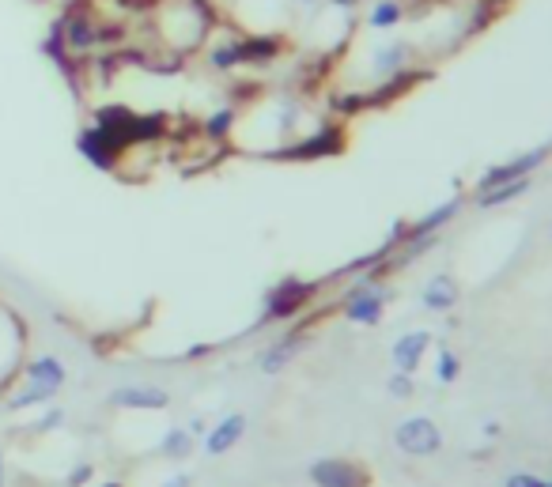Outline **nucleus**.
Wrapping results in <instances>:
<instances>
[{"mask_svg":"<svg viewBox=\"0 0 552 487\" xmlns=\"http://www.w3.org/2000/svg\"><path fill=\"white\" fill-rule=\"evenodd\" d=\"M61 386H65V363L53 359V355H42V359H35V363L27 367V374H23V389L8 401V408L19 412V408H31V404L50 401Z\"/></svg>","mask_w":552,"mask_h":487,"instance_id":"f257e3e1","label":"nucleus"},{"mask_svg":"<svg viewBox=\"0 0 552 487\" xmlns=\"http://www.w3.org/2000/svg\"><path fill=\"white\" fill-rule=\"evenodd\" d=\"M394 446L405 457H435L443 450V427L432 416H409L394 427Z\"/></svg>","mask_w":552,"mask_h":487,"instance_id":"f03ea898","label":"nucleus"},{"mask_svg":"<svg viewBox=\"0 0 552 487\" xmlns=\"http://www.w3.org/2000/svg\"><path fill=\"white\" fill-rule=\"evenodd\" d=\"M314 291H318V284H311V280H284V284H276L273 291L265 295V314H261V325L295 318V314H299V310L314 299Z\"/></svg>","mask_w":552,"mask_h":487,"instance_id":"7ed1b4c3","label":"nucleus"},{"mask_svg":"<svg viewBox=\"0 0 552 487\" xmlns=\"http://www.w3.org/2000/svg\"><path fill=\"white\" fill-rule=\"evenodd\" d=\"M314 487H371V472L348 457H318L307 469Z\"/></svg>","mask_w":552,"mask_h":487,"instance_id":"20e7f679","label":"nucleus"},{"mask_svg":"<svg viewBox=\"0 0 552 487\" xmlns=\"http://www.w3.org/2000/svg\"><path fill=\"white\" fill-rule=\"evenodd\" d=\"M549 159V144H541V148H530V152L515 155V159H507V163H496V167H488L481 174V182H477V193L481 189H496L503 182H515V178H534V170L541 167Z\"/></svg>","mask_w":552,"mask_h":487,"instance_id":"39448f33","label":"nucleus"},{"mask_svg":"<svg viewBox=\"0 0 552 487\" xmlns=\"http://www.w3.org/2000/svg\"><path fill=\"white\" fill-rule=\"evenodd\" d=\"M341 152H345V133L337 125H326V129L311 133L307 140L292 144V148L273 152V159H329V155H341Z\"/></svg>","mask_w":552,"mask_h":487,"instance_id":"423d86ee","label":"nucleus"},{"mask_svg":"<svg viewBox=\"0 0 552 487\" xmlns=\"http://www.w3.org/2000/svg\"><path fill=\"white\" fill-rule=\"evenodd\" d=\"M413 57H416V46L413 42H405V38L382 42L379 50L371 53V72L386 84V80H394V76H401V72H409Z\"/></svg>","mask_w":552,"mask_h":487,"instance_id":"0eeeda50","label":"nucleus"},{"mask_svg":"<svg viewBox=\"0 0 552 487\" xmlns=\"http://www.w3.org/2000/svg\"><path fill=\"white\" fill-rule=\"evenodd\" d=\"M76 148H80V155H84L91 167H99V170L118 167L121 148L110 140V136H106V129H99V125H87L84 133L76 136Z\"/></svg>","mask_w":552,"mask_h":487,"instance_id":"6e6552de","label":"nucleus"},{"mask_svg":"<svg viewBox=\"0 0 552 487\" xmlns=\"http://www.w3.org/2000/svg\"><path fill=\"white\" fill-rule=\"evenodd\" d=\"M432 348V333L428 329H413V333H401L394 340V348H390V359H394V367L401 374H416L420 363H424V355Z\"/></svg>","mask_w":552,"mask_h":487,"instance_id":"1a4fd4ad","label":"nucleus"},{"mask_svg":"<svg viewBox=\"0 0 552 487\" xmlns=\"http://www.w3.org/2000/svg\"><path fill=\"white\" fill-rule=\"evenodd\" d=\"M386 314V295H379L375 287H356L345 303V318L352 325H379Z\"/></svg>","mask_w":552,"mask_h":487,"instance_id":"9d476101","label":"nucleus"},{"mask_svg":"<svg viewBox=\"0 0 552 487\" xmlns=\"http://www.w3.org/2000/svg\"><path fill=\"white\" fill-rule=\"evenodd\" d=\"M458 299H462V287H458V280L447 276V272L432 276V280L424 284V291H420V303L428 306L432 314H447V310H454Z\"/></svg>","mask_w":552,"mask_h":487,"instance_id":"9b49d317","label":"nucleus"},{"mask_svg":"<svg viewBox=\"0 0 552 487\" xmlns=\"http://www.w3.org/2000/svg\"><path fill=\"white\" fill-rule=\"evenodd\" d=\"M242 435H246V416H242V412H231V416H224V420L205 435V454L220 457V454H227V450H235L242 442Z\"/></svg>","mask_w":552,"mask_h":487,"instance_id":"f8f14e48","label":"nucleus"},{"mask_svg":"<svg viewBox=\"0 0 552 487\" xmlns=\"http://www.w3.org/2000/svg\"><path fill=\"white\" fill-rule=\"evenodd\" d=\"M110 404L114 408H144V412H152V408H167L171 393L156 386H121L110 393Z\"/></svg>","mask_w":552,"mask_h":487,"instance_id":"ddd939ff","label":"nucleus"},{"mask_svg":"<svg viewBox=\"0 0 552 487\" xmlns=\"http://www.w3.org/2000/svg\"><path fill=\"white\" fill-rule=\"evenodd\" d=\"M405 19H409V4L405 0H371L367 12H363V23L371 31H382V34L397 31Z\"/></svg>","mask_w":552,"mask_h":487,"instance_id":"4468645a","label":"nucleus"},{"mask_svg":"<svg viewBox=\"0 0 552 487\" xmlns=\"http://www.w3.org/2000/svg\"><path fill=\"white\" fill-rule=\"evenodd\" d=\"M458 208H462V197H450L447 204H435L432 212H424L416 223H409V238L405 242H413V238H435L447 223H454Z\"/></svg>","mask_w":552,"mask_h":487,"instance_id":"2eb2a0df","label":"nucleus"},{"mask_svg":"<svg viewBox=\"0 0 552 487\" xmlns=\"http://www.w3.org/2000/svg\"><path fill=\"white\" fill-rule=\"evenodd\" d=\"M303 344H307V336L303 333H292V336H284V340H276L273 348L261 355V374H280L295 355L303 352Z\"/></svg>","mask_w":552,"mask_h":487,"instance_id":"dca6fc26","label":"nucleus"},{"mask_svg":"<svg viewBox=\"0 0 552 487\" xmlns=\"http://www.w3.org/2000/svg\"><path fill=\"white\" fill-rule=\"evenodd\" d=\"M530 182H534V178H515V182H503V185H496V189H481V193L473 197V204H477L481 212H488V208H503V204L518 201V197L530 189Z\"/></svg>","mask_w":552,"mask_h":487,"instance_id":"f3484780","label":"nucleus"},{"mask_svg":"<svg viewBox=\"0 0 552 487\" xmlns=\"http://www.w3.org/2000/svg\"><path fill=\"white\" fill-rule=\"evenodd\" d=\"M462 355L447 348V344H439V359H435V382H443V386H454L458 378H462Z\"/></svg>","mask_w":552,"mask_h":487,"instance_id":"a211bd4d","label":"nucleus"},{"mask_svg":"<svg viewBox=\"0 0 552 487\" xmlns=\"http://www.w3.org/2000/svg\"><path fill=\"white\" fill-rule=\"evenodd\" d=\"M190 450H193V435L186 427H171V431L163 435V442H159V454L171 457V461H186Z\"/></svg>","mask_w":552,"mask_h":487,"instance_id":"6ab92c4d","label":"nucleus"},{"mask_svg":"<svg viewBox=\"0 0 552 487\" xmlns=\"http://www.w3.org/2000/svg\"><path fill=\"white\" fill-rule=\"evenodd\" d=\"M231 129H235V110H231V106L216 110V114L205 121V133L212 136V140H224V136H231Z\"/></svg>","mask_w":552,"mask_h":487,"instance_id":"aec40b11","label":"nucleus"},{"mask_svg":"<svg viewBox=\"0 0 552 487\" xmlns=\"http://www.w3.org/2000/svg\"><path fill=\"white\" fill-rule=\"evenodd\" d=\"M386 389H390V397H397V401H405V397H413V389H416V382H413V374H390V382H386Z\"/></svg>","mask_w":552,"mask_h":487,"instance_id":"412c9836","label":"nucleus"},{"mask_svg":"<svg viewBox=\"0 0 552 487\" xmlns=\"http://www.w3.org/2000/svg\"><path fill=\"white\" fill-rule=\"evenodd\" d=\"M503 487H545V476H537V472H511Z\"/></svg>","mask_w":552,"mask_h":487,"instance_id":"4be33fe9","label":"nucleus"},{"mask_svg":"<svg viewBox=\"0 0 552 487\" xmlns=\"http://www.w3.org/2000/svg\"><path fill=\"white\" fill-rule=\"evenodd\" d=\"M484 438H488V442H500V438H503V423L500 420L484 423Z\"/></svg>","mask_w":552,"mask_h":487,"instance_id":"5701e85b","label":"nucleus"},{"mask_svg":"<svg viewBox=\"0 0 552 487\" xmlns=\"http://www.w3.org/2000/svg\"><path fill=\"white\" fill-rule=\"evenodd\" d=\"M87 476H91V465H80V469H76V472H72V476H69V484H72V487H76V484H84Z\"/></svg>","mask_w":552,"mask_h":487,"instance_id":"b1692460","label":"nucleus"},{"mask_svg":"<svg viewBox=\"0 0 552 487\" xmlns=\"http://www.w3.org/2000/svg\"><path fill=\"white\" fill-rule=\"evenodd\" d=\"M163 487H190V476H186V472H178V476H171Z\"/></svg>","mask_w":552,"mask_h":487,"instance_id":"393cba45","label":"nucleus"},{"mask_svg":"<svg viewBox=\"0 0 552 487\" xmlns=\"http://www.w3.org/2000/svg\"><path fill=\"white\" fill-rule=\"evenodd\" d=\"M57 423H61V412H50V416L42 420V427H57Z\"/></svg>","mask_w":552,"mask_h":487,"instance_id":"a878e982","label":"nucleus"},{"mask_svg":"<svg viewBox=\"0 0 552 487\" xmlns=\"http://www.w3.org/2000/svg\"><path fill=\"white\" fill-rule=\"evenodd\" d=\"M0 487H4V457H0Z\"/></svg>","mask_w":552,"mask_h":487,"instance_id":"bb28decb","label":"nucleus"},{"mask_svg":"<svg viewBox=\"0 0 552 487\" xmlns=\"http://www.w3.org/2000/svg\"><path fill=\"white\" fill-rule=\"evenodd\" d=\"M545 487H552V476H545Z\"/></svg>","mask_w":552,"mask_h":487,"instance_id":"cd10ccee","label":"nucleus"},{"mask_svg":"<svg viewBox=\"0 0 552 487\" xmlns=\"http://www.w3.org/2000/svg\"><path fill=\"white\" fill-rule=\"evenodd\" d=\"M103 487H125V484H103Z\"/></svg>","mask_w":552,"mask_h":487,"instance_id":"c85d7f7f","label":"nucleus"}]
</instances>
